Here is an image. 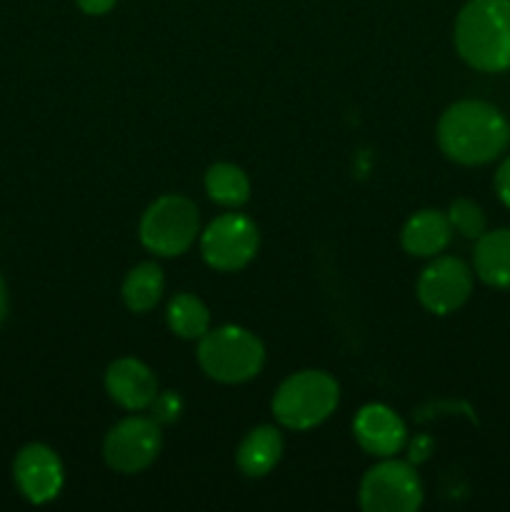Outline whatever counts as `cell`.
<instances>
[{"label": "cell", "mask_w": 510, "mask_h": 512, "mask_svg": "<svg viewBox=\"0 0 510 512\" xmlns=\"http://www.w3.org/2000/svg\"><path fill=\"white\" fill-rule=\"evenodd\" d=\"M105 390L125 410H145L158 395V380L153 370L135 358H120L110 363L105 373Z\"/></svg>", "instance_id": "7c38bea8"}, {"label": "cell", "mask_w": 510, "mask_h": 512, "mask_svg": "<svg viewBox=\"0 0 510 512\" xmlns=\"http://www.w3.org/2000/svg\"><path fill=\"white\" fill-rule=\"evenodd\" d=\"M163 270L155 263H140L125 275L123 300L133 313H148L163 298Z\"/></svg>", "instance_id": "2e32d148"}, {"label": "cell", "mask_w": 510, "mask_h": 512, "mask_svg": "<svg viewBox=\"0 0 510 512\" xmlns=\"http://www.w3.org/2000/svg\"><path fill=\"white\" fill-rule=\"evenodd\" d=\"M510 143V125L495 105L483 100L453 103L438 123V145L460 165H485Z\"/></svg>", "instance_id": "6da1fadb"}, {"label": "cell", "mask_w": 510, "mask_h": 512, "mask_svg": "<svg viewBox=\"0 0 510 512\" xmlns=\"http://www.w3.org/2000/svg\"><path fill=\"white\" fill-rule=\"evenodd\" d=\"M80 10L88 15H105L115 5V0H75Z\"/></svg>", "instance_id": "7402d4cb"}, {"label": "cell", "mask_w": 510, "mask_h": 512, "mask_svg": "<svg viewBox=\"0 0 510 512\" xmlns=\"http://www.w3.org/2000/svg\"><path fill=\"white\" fill-rule=\"evenodd\" d=\"M428 453H430V438H418L415 440L413 445H410V460H413V463H420V460H425L428 458Z\"/></svg>", "instance_id": "603a6c76"}, {"label": "cell", "mask_w": 510, "mask_h": 512, "mask_svg": "<svg viewBox=\"0 0 510 512\" xmlns=\"http://www.w3.org/2000/svg\"><path fill=\"white\" fill-rule=\"evenodd\" d=\"M168 325L185 340H200L210 330V313L195 295L180 293L168 305Z\"/></svg>", "instance_id": "ac0fdd59"}, {"label": "cell", "mask_w": 510, "mask_h": 512, "mask_svg": "<svg viewBox=\"0 0 510 512\" xmlns=\"http://www.w3.org/2000/svg\"><path fill=\"white\" fill-rule=\"evenodd\" d=\"M283 455V438L273 425H258L240 443L235 460L248 478H263L278 465Z\"/></svg>", "instance_id": "9a60e30c"}, {"label": "cell", "mask_w": 510, "mask_h": 512, "mask_svg": "<svg viewBox=\"0 0 510 512\" xmlns=\"http://www.w3.org/2000/svg\"><path fill=\"white\" fill-rule=\"evenodd\" d=\"M198 363L218 383H245L263 370L265 348L250 330L223 325L200 338Z\"/></svg>", "instance_id": "3957f363"}, {"label": "cell", "mask_w": 510, "mask_h": 512, "mask_svg": "<svg viewBox=\"0 0 510 512\" xmlns=\"http://www.w3.org/2000/svg\"><path fill=\"white\" fill-rule=\"evenodd\" d=\"M150 410H153L155 423L170 425L180 418V413H183V400H180L173 390H168V393H158L155 395L153 405H150Z\"/></svg>", "instance_id": "ffe728a7"}, {"label": "cell", "mask_w": 510, "mask_h": 512, "mask_svg": "<svg viewBox=\"0 0 510 512\" xmlns=\"http://www.w3.org/2000/svg\"><path fill=\"white\" fill-rule=\"evenodd\" d=\"M338 383L320 370H303L285 380L273 398V415L283 428L308 430L338 405Z\"/></svg>", "instance_id": "277c9868"}, {"label": "cell", "mask_w": 510, "mask_h": 512, "mask_svg": "<svg viewBox=\"0 0 510 512\" xmlns=\"http://www.w3.org/2000/svg\"><path fill=\"white\" fill-rule=\"evenodd\" d=\"M353 433L360 448L375 458H393L405 445V425L388 405L370 403L353 420Z\"/></svg>", "instance_id": "8fae6325"}, {"label": "cell", "mask_w": 510, "mask_h": 512, "mask_svg": "<svg viewBox=\"0 0 510 512\" xmlns=\"http://www.w3.org/2000/svg\"><path fill=\"white\" fill-rule=\"evenodd\" d=\"M5 315H8V288H5V280L0 275V325H3Z\"/></svg>", "instance_id": "cb8c5ba5"}, {"label": "cell", "mask_w": 510, "mask_h": 512, "mask_svg": "<svg viewBox=\"0 0 510 512\" xmlns=\"http://www.w3.org/2000/svg\"><path fill=\"white\" fill-rule=\"evenodd\" d=\"M258 228L250 218L240 213H228L215 218L200 238V253L205 263L223 273L245 268L258 253Z\"/></svg>", "instance_id": "52a82bcc"}, {"label": "cell", "mask_w": 510, "mask_h": 512, "mask_svg": "<svg viewBox=\"0 0 510 512\" xmlns=\"http://www.w3.org/2000/svg\"><path fill=\"white\" fill-rule=\"evenodd\" d=\"M450 238H453V225H450L448 215L440 210H420L405 223L403 233H400L403 248L418 258L440 255L448 248Z\"/></svg>", "instance_id": "4fadbf2b"}, {"label": "cell", "mask_w": 510, "mask_h": 512, "mask_svg": "<svg viewBox=\"0 0 510 512\" xmlns=\"http://www.w3.org/2000/svg\"><path fill=\"white\" fill-rule=\"evenodd\" d=\"M473 293V275L458 258H438L418 278V298L425 310L435 315L455 313Z\"/></svg>", "instance_id": "9c48e42d"}, {"label": "cell", "mask_w": 510, "mask_h": 512, "mask_svg": "<svg viewBox=\"0 0 510 512\" xmlns=\"http://www.w3.org/2000/svg\"><path fill=\"white\" fill-rule=\"evenodd\" d=\"M423 505V485L413 465L385 458L373 465L360 483V508L365 512H415Z\"/></svg>", "instance_id": "8992f818"}, {"label": "cell", "mask_w": 510, "mask_h": 512, "mask_svg": "<svg viewBox=\"0 0 510 512\" xmlns=\"http://www.w3.org/2000/svg\"><path fill=\"white\" fill-rule=\"evenodd\" d=\"M13 478L25 500L33 505L50 503L63 490V463L43 443H30L15 455Z\"/></svg>", "instance_id": "30bf717a"}, {"label": "cell", "mask_w": 510, "mask_h": 512, "mask_svg": "<svg viewBox=\"0 0 510 512\" xmlns=\"http://www.w3.org/2000/svg\"><path fill=\"white\" fill-rule=\"evenodd\" d=\"M455 48L470 68L510 70V0H468L455 20Z\"/></svg>", "instance_id": "7a4b0ae2"}, {"label": "cell", "mask_w": 510, "mask_h": 512, "mask_svg": "<svg viewBox=\"0 0 510 512\" xmlns=\"http://www.w3.org/2000/svg\"><path fill=\"white\" fill-rule=\"evenodd\" d=\"M200 218L193 200L183 195H163L140 220V243L160 258L183 255L198 238Z\"/></svg>", "instance_id": "5b68a950"}, {"label": "cell", "mask_w": 510, "mask_h": 512, "mask_svg": "<svg viewBox=\"0 0 510 512\" xmlns=\"http://www.w3.org/2000/svg\"><path fill=\"white\" fill-rule=\"evenodd\" d=\"M160 445H163L160 425L153 418L133 415L110 428V433L105 435L103 455L110 468L133 475L148 468L158 458Z\"/></svg>", "instance_id": "ba28073f"}, {"label": "cell", "mask_w": 510, "mask_h": 512, "mask_svg": "<svg viewBox=\"0 0 510 512\" xmlns=\"http://www.w3.org/2000/svg\"><path fill=\"white\" fill-rule=\"evenodd\" d=\"M205 190L210 198L225 208H238L250 198V180L238 165L215 163L205 173Z\"/></svg>", "instance_id": "e0dca14e"}, {"label": "cell", "mask_w": 510, "mask_h": 512, "mask_svg": "<svg viewBox=\"0 0 510 512\" xmlns=\"http://www.w3.org/2000/svg\"><path fill=\"white\" fill-rule=\"evenodd\" d=\"M495 193L510 208V155L500 163L498 173H495Z\"/></svg>", "instance_id": "44dd1931"}, {"label": "cell", "mask_w": 510, "mask_h": 512, "mask_svg": "<svg viewBox=\"0 0 510 512\" xmlns=\"http://www.w3.org/2000/svg\"><path fill=\"white\" fill-rule=\"evenodd\" d=\"M448 220L453 225L455 233H460L463 238L478 240L485 233V213L478 203L468 198L453 200L448 210Z\"/></svg>", "instance_id": "d6986e66"}, {"label": "cell", "mask_w": 510, "mask_h": 512, "mask_svg": "<svg viewBox=\"0 0 510 512\" xmlns=\"http://www.w3.org/2000/svg\"><path fill=\"white\" fill-rule=\"evenodd\" d=\"M473 265L485 285L510 290V228L480 235L475 243Z\"/></svg>", "instance_id": "5bb4252c"}]
</instances>
